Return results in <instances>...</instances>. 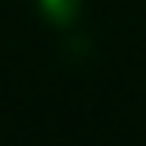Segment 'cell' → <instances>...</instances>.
<instances>
[{"instance_id": "cell-1", "label": "cell", "mask_w": 146, "mask_h": 146, "mask_svg": "<svg viewBox=\"0 0 146 146\" xmlns=\"http://www.w3.org/2000/svg\"><path fill=\"white\" fill-rule=\"evenodd\" d=\"M40 16L56 25V28H68L78 16H81V0H37Z\"/></svg>"}]
</instances>
